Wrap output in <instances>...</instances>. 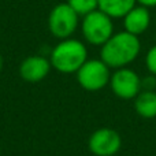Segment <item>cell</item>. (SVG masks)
<instances>
[{"instance_id": "obj_1", "label": "cell", "mask_w": 156, "mask_h": 156, "mask_svg": "<svg viewBox=\"0 0 156 156\" xmlns=\"http://www.w3.org/2000/svg\"><path fill=\"white\" fill-rule=\"evenodd\" d=\"M141 51L140 38L126 30L114 33L110 40L101 45L100 59L110 69H122L137 59Z\"/></svg>"}, {"instance_id": "obj_2", "label": "cell", "mask_w": 156, "mask_h": 156, "mask_svg": "<svg viewBox=\"0 0 156 156\" xmlns=\"http://www.w3.org/2000/svg\"><path fill=\"white\" fill-rule=\"evenodd\" d=\"M88 60V49L77 38H65L54 47L49 56L51 66L62 74H74Z\"/></svg>"}, {"instance_id": "obj_3", "label": "cell", "mask_w": 156, "mask_h": 156, "mask_svg": "<svg viewBox=\"0 0 156 156\" xmlns=\"http://www.w3.org/2000/svg\"><path fill=\"white\" fill-rule=\"evenodd\" d=\"M81 32L85 41L90 45L101 47L114 34L112 18L105 15L100 10H96L88 15L82 16Z\"/></svg>"}, {"instance_id": "obj_4", "label": "cell", "mask_w": 156, "mask_h": 156, "mask_svg": "<svg viewBox=\"0 0 156 156\" xmlns=\"http://www.w3.org/2000/svg\"><path fill=\"white\" fill-rule=\"evenodd\" d=\"M80 25V15L67 4L60 3L51 10L48 15V29L59 40L70 38Z\"/></svg>"}, {"instance_id": "obj_5", "label": "cell", "mask_w": 156, "mask_h": 156, "mask_svg": "<svg viewBox=\"0 0 156 156\" xmlns=\"http://www.w3.org/2000/svg\"><path fill=\"white\" fill-rule=\"evenodd\" d=\"M77 81L88 92H99L110 83V67L101 59H88L77 71Z\"/></svg>"}, {"instance_id": "obj_6", "label": "cell", "mask_w": 156, "mask_h": 156, "mask_svg": "<svg viewBox=\"0 0 156 156\" xmlns=\"http://www.w3.org/2000/svg\"><path fill=\"white\" fill-rule=\"evenodd\" d=\"M110 86L116 97L123 100L136 99L143 90V80L132 69L122 67L116 69L110 78Z\"/></svg>"}, {"instance_id": "obj_7", "label": "cell", "mask_w": 156, "mask_h": 156, "mask_svg": "<svg viewBox=\"0 0 156 156\" xmlns=\"http://www.w3.org/2000/svg\"><path fill=\"white\" fill-rule=\"evenodd\" d=\"M122 138L116 130L101 127L94 130L88 141V148L94 156H115L121 151Z\"/></svg>"}, {"instance_id": "obj_8", "label": "cell", "mask_w": 156, "mask_h": 156, "mask_svg": "<svg viewBox=\"0 0 156 156\" xmlns=\"http://www.w3.org/2000/svg\"><path fill=\"white\" fill-rule=\"evenodd\" d=\"M52 66L49 59L41 56V55H33L27 56L22 60L19 66V76L23 81L30 83H36L43 81L49 74Z\"/></svg>"}, {"instance_id": "obj_9", "label": "cell", "mask_w": 156, "mask_h": 156, "mask_svg": "<svg viewBox=\"0 0 156 156\" xmlns=\"http://www.w3.org/2000/svg\"><path fill=\"white\" fill-rule=\"evenodd\" d=\"M151 25V14L149 10L144 5H134L126 15L123 16V27L127 33L134 36H140Z\"/></svg>"}, {"instance_id": "obj_10", "label": "cell", "mask_w": 156, "mask_h": 156, "mask_svg": "<svg viewBox=\"0 0 156 156\" xmlns=\"http://www.w3.org/2000/svg\"><path fill=\"white\" fill-rule=\"evenodd\" d=\"M134 110L141 118L152 119L156 116V92L143 89L134 99Z\"/></svg>"}, {"instance_id": "obj_11", "label": "cell", "mask_w": 156, "mask_h": 156, "mask_svg": "<svg viewBox=\"0 0 156 156\" xmlns=\"http://www.w3.org/2000/svg\"><path fill=\"white\" fill-rule=\"evenodd\" d=\"M136 3V0H99V10L112 19L123 18Z\"/></svg>"}, {"instance_id": "obj_12", "label": "cell", "mask_w": 156, "mask_h": 156, "mask_svg": "<svg viewBox=\"0 0 156 156\" xmlns=\"http://www.w3.org/2000/svg\"><path fill=\"white\" fill-rule=\"evenodd\" d=\"M67 4L80 16H85L99 10V0H67Z\"/></svg>"}, {"instance_id": "obj_13", "label": "cell", "mask_w": 156, "mask_h": 156, "mask_svg": "<svg viewBox=\"0 0 156 156\" xmlns=\"http://www.w3.org/2000/svg\"><path fill=\"white\" fill-rule=\"evenodd\" d=\"M145 65H147V69H148L149 73L156 77V44L154 47H151L149 51L147 52Z\"/></svg>"}, {"instance_id": "obj_14", "label": "cell", "mask_w": 156, "mask_h": 156, "mask_svg": "<svg viewBox=\"0 0 156 156\" xmlns=\"http://www.w3.org/2000/svg\"><path fill=\"white\" fill-rule=\"evenodd\" d=\"M140 5H144L147 8H151V7H156V0H136Z\"/></svg>"}, {"instance_id": "obj_15", "label": "cell", "mask_w": 156, "mask_h": 156, "mask_svg": "<svg viewBox=\"0 0 156 156\" xmlns=\"http://www.w3.org/2000/svg\"><path fill=\"white\" fill-rule=\"evenodd\" d=\"M3 66H4V60H3V56H2V54H0V71L3 70Z\"/></svg>"}]
</instances>
